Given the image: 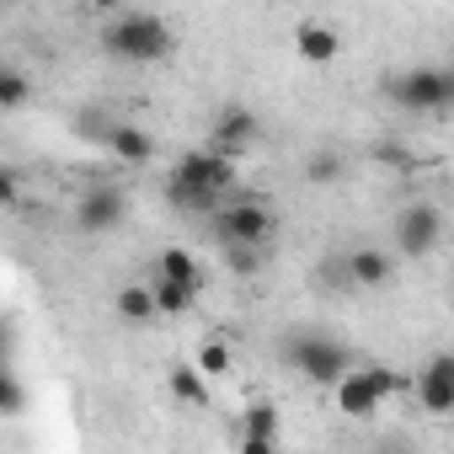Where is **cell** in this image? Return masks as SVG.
<instances>
[{"instance_id": "15", "label": "cell", "mask_w": 454, "mask_h": 454, "mask_svg": "<svg viewBox=\"0 0 454 454\" xmlns=\"http://www.w3.org/2000/svg\"><path fill=\"white\" fill-rule=\"evenodd\" d=\"M118 316H123L129 326H145L150 316H160V305H155V284H129V289H118Z\"/></svg>"}, {"instance_id": "27", "label": "cell", "mask_w": 454, "mask_h": 454, "mask_svg": "<svg viewBox=\"0 0 454 454\" xmlns=\"http://www.w3.org/2000/svg\"><path fill=\"white\" fill-rule=\"evenodd\" d=\"M102 6H118V0H102Z\"/></svg>"}, {"instance_id": "17", "label": "cell", "mask_w": 454, "mask_h": 454, "mask_svg": "<svg viewBox=\"0 0 454 454\" xmlns=\"http://www.w3.org/2000/svg\"><path fill=\"white\" fill-rule=\"evenodd\" d=\"M208 374L198 369V364H182V369H171V395L176 401H187V406H203L208 401V385H203Z\"/></svg>"}, {"instance_id": "7", "label": "cell", "mask_w": 454, "mask_h": 454, "mask_svg": "<svg viewBox=\"0 0 454 454\" xmlns=\"http://www.w3.org/2000/svg\"><path fill=\"white\" fill-rule=\"evenodd\" d=\"M390 241H395V257H406V262L433 257L438 241H443V208L427 203V198L422 203H406L395 214V224H390Z\"/></svg>"}, {"instance_id": "9", "label": "cell", "mask_w": 454, "mask_h": 454, "mask_svg": "<svg viewBox=\"0 0 454 454\" xmlns=\"http://www.w3.org/2000/svg\"><path fill=\"white\" fill-rule=\"evenodd\" d=\"M417 401H422V411H438V417L454 411V353H438V358L422 364V374H417Z\"/></svg>"}, {"instance_id": "16", "label": "cell", "mask_w": 454, "mask_h": 454, "mask_svg": "<svg viewBox=\"0 0 454 454\" xmlns=\"http://www.w3.org/2000/svg\"><path fill=\"white\" fill-rule=\"evenodd\" d=\"M160 278H176V284H187V289H203V268H198L182 247H166V252H160Z\"/></svg>"}, {"instance_id": "14", "label": "cell", "mask_w": 454, "mask_h": 454, "mask_svg": "<svg viewBox=\"0 0 454 454\" xmlns=\"http://www.w3.org/2000/svg\"><path fill=\"white\" fill-rule=\"evenodd\" d=\"M107 150H113L123 166H150V155H155V139H150L139 123H113V134H107Z\"/></svg>"}, {"instance_id": "11", "label": "cell", "mask_w": 454, "mask_h": 454, "mask_svg": "<svg viewBox=\"0 0 454 454\" xmlns=\"http://www.w3.org/2000/svg\"><path fill=\"white\" fill-rule=\"evenodd\" d=\"M342 262H348V284L353 289H385L395 278V252H385V247H358Z\"/></svg>"}, {"instance_id": "19", "label": "cell", "mask_w": 454, "mask_h": 454, "mask_svg": "<svg viewBox=\"0 0 454 454\" xmlns=\"http://www.w3.org/2000/svg\"><path fill=\"white\" fill-rule=\"evenodd\" d=\"M27 97H33V86L22 70H0V113H22Z\"/></svg>"}, {"instance_id": "12", "label": "cell", "mask_w": 454, "mask_h": 454, "mask_svg": "<svg viewBox=\"0 0 454 454\" xmlns=\"http://www.w3.org/2000/svg\"><path fill=\"white\" fill-rule=\"evenodd\" d=\"M294 49H300V59L305 65H332V59H342V33L332 27V22H300V33H294Z\"/></svg>"}, {"instance_id": "23", "label": "cell", "mask_w": 454, "mask_h": 454, "mask_svg": "<svg viewBox=\"0 0 454 454\" xmlns=\"http://www.w3.org/2000/svg\"><path fill=\"white\" fill-rule=\"evenodd\" d=\"M198 369H203L208 380H219V374H231V348H224V342H214V337H208V342L198 348Z\"/></svg>"}, {"instance_id": "22", "label": "cell", "mask_w": 454, "mask_h": 454, "mask_svg": "<svg viewBox=\"0 0 454 454\" xmlns=\"http://www.w3.org/2000/svg\"><path fill=\"white\" fill-rule=\"evenodd\" d=\"M75 134H81V139H91V145H107L113 123L102 118V107H81V113H75Z\"/></svg>"}, {"instance_id": "5", "label": "cell", "mask_w": 454, "mask_h": 454, "mask_svg": "<svg viewBox=\"0 0 454 454\" xmlns=\"http://www.w3.org/2000/svg\"><path fill=\"white\" fill-rule=\"evenodd\" d=\"M385 97L406 113H443L454 102V81L449 70H433V65H417V70H401L385 81Z\"/></svg>"}, {"instance_id": "2", "label": "cell", "mask_w": 454, "mask_h": 454, "mask_svg": "<svg viewBox=\"0 0 454 454\" xmlns=\"http://www.w3.org/2000/svg\"><path fill=\"white\" fill-rule=\"evenodd\" d=\"M102 49L123 65H160L176 49V38L155 12H123L118 22L102 27Z\"/></svg>"}, {"instance_id": "6", "label": "cell", "mask_w": 454, "mask_h": 454, "mask_svg": "<svg viewBox=\"0 0 454 454\" xmlns=\"http://www.w3.org/2000/svg\"><path fill=\"white\" fill-rule=\"evenodd\" d=\"M332 390H337V411H342V417H358V422H369V417H374V411H380V406H385L395 390H401V380H395L390 369L369 364V369H348V374H342Z\"/></svg>"}, {"instance_id": "8", "label": "cell", "mask_w": 454, "mask_h": 454, "mask_svg": "<svg viewBox=\"0 0 454 454\" xmlns=\"http://www.w3.org/2000/svg\"><path fill=\"white\" fill-rule=\"evenodd\" d=\"M123 214H129V192L113 187V182H97V187H86L81 203H75V231L107 236V231H118V224H123Z\"/></svg>"}, {"instance_id": "4", "label": "cell", "mask_w": 454, "mask_h": 454, "mask_svg": "<svg viewBox=\"0 0 454 454\" xmlns=\"http://www.w3.org/2000/svg\"><path fill=\"white\" fill-rule=\"evenodd\" d=\"M284 358H289L310 385H337V380L353 369L348 342H337V337H326V332H289V337H284Z\"/></svg>"}, {"instance_id": "26", "label": "cell", "mask_w": 454, "mask_h": 454, "mask_svg": "<svg viewBox=\"0 0 454 454\" xmlns=\"http://www.w3.org/2000/svg\"><path fill=\"white\" fill-rule=\"evenodd\" d=\"M0 198H6V203H17V176H12V171L0 176Z\"/></svg>"}, {"instance_id": "21", "label": "cell", "mask_w": 454, "mask_h": 454, "mask_svg": "<svg viewBox=\"0 0 454 454\" xmlns=\"http://www.w3.org/2000/svg\"><path fill=\"white\" fill-rule=\"evenodd\" d=\"M224 252V268L241 273V278H257L262 273V247H219Z\"/></svg>"}, {"instance_id": "20", "label": "cell", "mask_w": 454, "mask_h": 454, "mask_svg": "<svg viewBox=\"0 0 454 454\" xmlns=\"http://www.w3.org/2000/svg\"><path fill=\"white\" fill-rule=\"evenodd\" d=\"M342 171H348V166H342V155H337V150H316V155L305 160V176H310L316 187H332V182H342Z\"/></svg>"}, {"instance_id": "3", "label": "cell", "mask_w": 454, "mask_h": 454, "mask_svg": "<svg viewBox=\"0 0 454 454\" xmlns=\"http://www.w3.org/2000/svg\"><path fill=\"white\" fill-rule=\"evenodd\" d=\"M208 231L219 247H268L278 219L262 198H224L214 214H208Z\"/></svg>"}, {"instance_id": "18", "label": "cell", "mask_w": 454, "mask_h": 454, "mask_svg": "<svg viewBox=\"0 0 454 454\" xmlns=\"http://www.w3.org/2000/svg\"><path fill=\"white\" fill-rule=\"evenodd\" d=\"M192 300H198V289L155 273V305H160V316H182V310H192Z\"/></svg>"}, {"instance_id": "24", "label": "cell", "mask_w": 454, "mask_h": 454, "mask_svg": "<svg viewBox=\"0 0 454 454\" xmlns=\"http://www.w3.org/2000/svg\"><path fill=\"white\" fill-rule=\"evenodd\" d=\"M27 411V390H22V380L6 369V380H0V417H22Z\"/></svg>"}, {"instance_id": "1", "label": "cell", "mask_w": 454, "mask_h": 454, "mask_svg": "<svg viewBox=\"0 0 454 454\" xmlns=\"http://www.w3.org/2000/svg\"><path fill=\"white\" fill-rule=\"evenodd\" d=\"M231 187H236V155L208 145V150H187L176 160V171L166 176V203L182 214H214Z\"/></svg>"}, {"instance_id": "10", "label": "cell", "mask_w": 454, "mask_h": 454, "mask_svg": "<svg viewBox=\"0 0 454 454\" xmlns=\"http://www.w3.org/2000/svg\"><path fill=\"white\" fill-rule=\"evenodd\" d=\"M257 139H262V123H257L252 107H224V113L214 118V150H224V155L241 160Z\"/></svg>"}, {"instance_id": "13", "label": "cell", "mask_w": 454, "mask_h": 454, "mask_svg": "<svg viewBox=\"0 0 454 454\" xmlns=\"http://www.w3.org/2000/svg\"><path fill=\"white\" fill-rule=\"evenodd\" d=\"M278 443V411L268 401H252L247 406V422H241V449L247 454H268Z\"/></svg>"}, {"instance_id": "25", "label": "cell", "mask_w": 454, "mask_h": 454, "mask_svg": "<svg viewBox=\"0 0 454 454\" xmlns=\"http://www.w3.org/2000/svg\"><path fill=\"white\" fill-rule=\"evenodd\" d=\"M374 155H380V160H385V166H401V171H406V166H411V155H406V150H401V145H385V150H374Z\"/></svg>"}]
</instances>
